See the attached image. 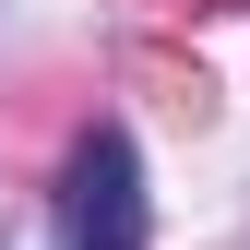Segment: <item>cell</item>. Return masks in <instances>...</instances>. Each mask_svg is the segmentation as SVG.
I'll list each match as a JSON object with an SVG mask.
<instances>
[{
    "label": "cell",
    "mask_w": 250,
    "mask_h": 250,
    "mask_svg": "<svg viewBox=\"0 0 250 250\" xmlns=\"http://www.w3.org/2000/svg\"><path fill=\"white\" fill-rule=\"evenodd\" d=\"M60 250H143V155L119 119H96L60 167Z\"/></svg>",
    "instance_id": "cell-1"
}]
</instances>
